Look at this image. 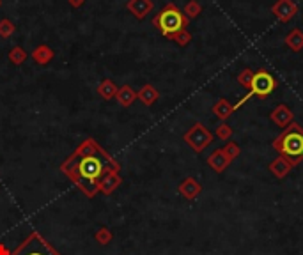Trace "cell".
Masks as SVG:
<instances>
[{
  "label": "cell",
  "mask_w": 303,
  "mask_h": 255,
  "mask_svg": "<svg viewBox=\"0 0 303 255\" xmlns=\"http://www.w3.org/2000/svg\"><path fill=\"white\" fill-rule=\"evenodd\" d=\"M62 170L78 184L89 197H92L108 174H117L119 163L105 152L92 139H85L77 151L62 163Z\"/></svg>",
  "instance_id": "6da1fadb"
},
{
  "label": "cell",
  "mask_w": 303,
  "mask_h": 255,
  "mask_svg": "<svg viewBox=\"0 0 303 255\" xmlns=\"http://www.w3.org/2000/svg\"><path fill=\"white\" fill-rule=\"evenodd\" d=\"M271 147L280 156H286L291 162L300 165L303 162V128L298 123H291L284 131L271 142Z\"/></svg>",
  "instance_id": "7a4b0ae2"
},
{
  "label": "cell",
  "mask_w": 303,
  "mask_h": 255,
  "mask_svg": "<svg viewBox=\"0 0 303 255\" xmlns=\"http://www.w3.org/2000/svg\"><path fill=\"white\" fill-rule=\"evenodd\" d=\"M188 23H190V19L184 16V13L176 6L174 2L165 4V6L161 7L160 13L153 18V25L160 30L161 36H165L167 39L171 37L172 34L186 29Z\"/></svg>",
  "instance_id": "3957f363"
},
{
  "label": "cell",
  "mask_w": 303,
  "mask_h": 255,
  "mask_svg": "<svg viewBox=\"0 0 303 255\" xmlns=\"http://www.w3.org/2000/svg\"><path fill=\"white\" fill-rule=\"evenodd\" d=\"M278 87L277 80L273 78V74L268 73L266 69H259V71H254V78H252V84H250V91L247 96H243L238 103L234 105V110H238L241 105H245L250 97L259 96V97H266L270 96L275 89Z\"/></svg>",
  "instance_id": "277c9868"
},
{
  "label": "cell",
  "mask_w": 303,
  "mask_h": 255,
  "mask_svg": "<svg viewBox=\"0 0 303 255\" xmlns=\"http://www.w3.org/2000/svg\"><path fill=\"white\" fill-rule=\"evenodd\" d=\"M213 139H215V135L206 126H204L202 123H195L183 136V140L186 142V146L195 152H202L204 149L213 142Z\"/></svg>",
  "instance_id": "5b68a950"
},
{
  "label": "cell",
  "mask_w": 303,
  "mask_h": 255,
  "mask_svg": "<svg viewBox=\"0 0 303 255\" xmlns=\"http://www.w3.org/2000/svg\"><path fill=\"white\" fill-rule=\"evenodd\" d=\"M11 255H59V253L55 252L52 246L46 245L45 239L39 238L37 234H30Z\"/></svg>",
  "instance_id": "8992f818"
},
{
  "label": "cell",
  "mask_w": 303,
  "mask_h": 255,
  "mask_svg": "<svg viewBox=\"0 0 303 255\" xmlns=\"http://www.w3.org/2000/svg\"><path fill=\"white\" fill-rule=\"evenodd\" d=\"M271 14L280 23H287L298 14V4L294 0H277L271 6Z\"/></svg>",
  "instance_id": "52a82bcc"
},
{
  "label": "cell",
  "mask_w": 303,
  "mask_h": 255,
  "mask_svg": "<svg viewBox=\"0 0 303 255\" xmlns=\"http://www.w3.org/2000/svg\"><path fill=\"white\" fill-rule=\"evenodd\" d=\"M270 119H271V123L277 124L278 128H287L294 121V113L287 105L282 103V105H278L277 108L271 110Z\"/></svg>",
  "instance_id": "ba28073f"
},
{
  "label": "cell",
  "mask_w": 303,
  "mask_h": 255,
  "mask_svg": "<svg viewBox=\"0 0 303 255\" xmlns=\"http://www.w3.org/2000/svg\"><path fill=\"white\" fill-rule=\"evenodd\" d=\"M294 167H296V163L291 162L289 158H286V156H277V158L270 163L268 170H270L271 175H275L277 179H284Z\"/></svg>",
  "instance_id": "9c48e42d"
},
{
  "label": "cell",
  "mask_w": 303,
  "mask_h": 255,
  "mask_svg": "<svg viewBox=\"0 0 303 255\" xmlns=\"http://www.w3.org/2000/svg\"><path fill=\"white\" fill-rule=\"evenodd\" d=\"M126 9H128L137 19H144L153 9H155V4H153V0H128Z\"/></svg>",
  "instance_id": "30bf717a"
},
{
  "label": "cell",
  "mask_w": 303,
  "mask_h": 255,
  "mask_svg": "<svg viewBox=\"0 0 303 255\" xmlns=\"http://www.w3.org/2000/svg\"><path fill=\"white\" fill-rule=\"evenodd\" d=\"M231 162H232V160L225 154V151H223V149H215V151L211 152L210 156H207V165L213 168L216 174H222V172L231 165Z\"/></svg>",
  "instance_id": "8fae6325"
},
{
  "label": "cell",
  "mask_w": 303,
  "mask_h": 255,
  "mask_svg": "<svg viewBox=\"0 0 303 255\" xmlns=\"http://www.w3.org/2000/svg\"><path fill=\"white\" fill-rule=\"evenodd\" d=\"M178 190L184 199H188V201H195V199L200 195V191H202V186H200V183L197 181V179L186 178L183 183L179 184Z\"/></svg>",
  "instance_id": "7c38bea8"
},
{
  "label": "cell",
  "mask_w": 303,
  "mask_h": 255,
  "mask_svg": "<svg viewBox=\"0 0 303 255\" xmlns=\"http://www.w3.org/2000/svg\"><path fill=\"white\" fill-rule=\"evenodd\" d=\"M211 112L215 113L216 119H220V123H227V119H229V117L236 112V110H234V105H232L229 100H225V97H220V100L213 105Z\"/></svg>",
  "instance_id": "4fadbf2b"
},
{
  "label": "cell",
  "mask_w": 303,
  "mask_h": 255,
  "mask_svg": "<svg viewBox=\"0 0 303 255\" xmlns=\"http://www.w3.org/2000/svg\"><path fill=\"white\" fill-rule=\"evenodd\" d=\"M160 92L156 91L155 85L151 84H145L139 92H137V100H140V103L145 105V107H153V105L158 101Z\"/></svg>",
  "instance_id": "5bb4252c"
},
{
  "label": "cell",
  "mask_w": 303,
  "mask_h": 255,
  "mask_svg": "<svg viewBox=\"0 0 303 255\" xmlns=\"http://www.w3.org/2000/svg\"><path fill=\"white\" fill-rule=\"evenodd\" d=\"M30 57L34 58V62L39 66H46L50 61L55 57V52L52 48H50L48 45H39L36 48L32 50V53H30Z\"/></svg>",
  "instance_id": "9a60e30c"
},
{
  "label": "cell",
  "mask_w": 303,
  "mask_h": 255,
  "mask_svg": "<svg viewBox=\"0 0 303 255\" xmlns=\"http://www.w3.org/2000/svg\"><path fill=\"white\" fill-rule=\"evenodd\" d=\"M286 46L291 52H301L303 50V30L301 29H293L284 39Z\"/></svg>",
  "instance_id": "2e32d148"
},
{
  "label": "cell",
  "mask_w": 303,
  "mask_h": 255,
  "mask_svg": "<svg viewBox=\"0 0 303 255\" xmlns=\"http://www.w3.org/2000/svg\"><path fill=\"white\" fill-rule=\"evenodd\" d=\"M116 100L121 103V107H131L133 103H135L137 100V92L133 91L129 85H123V87L117 89V94H116Z\"/></svg>",
  "instance_id": "e0dca14e"
},
{
  "label": "cell",
  "mask_w": 303,
  "mask_h": 255,
  "mask_svg": "<svg viewBox=\"0 0 303 255\" xmlns=\"http://www.w3.org/2000/svg\"><path fill=\"white\" fill-rule=\"evenodd\" d=\"M98 94H100V96L103 97L105 101L113 100V97H116V94H117V85L113 84V80L105 78V80L101 82L100 85H98Z\"/></svg>",
  "instance_id": "ac0fdd59"
},
{
  "label": "cell",
  "mask_w": 303,
  "mask_h": 255,
  "mask_svg": "<svg viewBox=\"0 0 303 255\" xmlns=\"http://www.w3.org/2000/svg\"><path fill=\"white\" fill-rule=\"evenodd\" d=\"M183 13L188 19H194L202 13V6H200L199 0H188L186 6H184V9H183Z\"/></svg>",
  "instance_id": "d6986e66"
},
{
  "label": "cell",
  "mask_w": 303,
  "mask_h": 255,
  "mask_svg": "<svg viewBox=\"0 0 303 255\" xmlns=\"http://www.w3.org/2000/svg\"><path fill=\"white\" fill-rule=\"evenodd\" d=\"M232 135H234V129H232L227 123H220L215 129V136L216 139H220V140H223V142L231 140Z\"/></svg>",
  "instance_id": "ffe728a7"
},
{
  "label": "cell",
  "mask_w": 303,
  "mask_h": 255,
  "mask_svg": "<svg viewBox=\"0 0 303 255\" xmlns=\"http://www.w3.org/2000/svg\"><path fill=\"white\" fill-rule=\"evenodd\" d=\"M168 39H171V41H174L178 46H183V48H184V46H188L192 43V34L188 32L186 29H183V30H179V32L172 34Z\"/></svg>",
  "instance_id": "44dd1931"
},
{
  "label": "cell",
  "mask_w": 303,
  "mask_h": 255,
  "mask_svg": "<svg viewBox=\"0 0 303 255\" xmlns=\"http://www.w3.org/2000/svg\"><path fill=\"white\" fill-rule=\"evenodd\" d=\"M14 30H16V25H14V23L11 22L9 18H2V19H0V37L9 39L14 34Z\"/></svg>",
  "instance_id": "7402d4cb"
},
{
  "label": "cell",
  "mask_w": 303,
  "mask_h": 255,
  "mask_svg": "<svg viewBox=\"0 0 303 255\" xmlns=\"http://www.w3.org/2000/svg\"><path fill=\"white\" fill-rule=\"evenodd\" d=\"M27 57H29V55H27V52L22 48V46H14V48L9 52V61L13 62L14 66L23 64V62L27 61Z\"/></svg>",
  "instance_id": "603a6c76"
},
{
  "label": "cell",
  "mask_w": 303,
  "mask_h": 255,
  "mask_svg": "<svg viewBox=\"0 0 303 255\" xmlns=\"http://www.w3.org/2000/svg\"><path fill=\"white\" fill-rule=\"evenodd\" d=\"M121 183V179H119V175L117 174H108L107 178L103 179V181H101V190L105 191V193H110V191L112 190H116L117 188V184Z\"/></svg>",
  "instance_id": "cb8c5ba5"
},
{
  "label": "cell",
  "mask_w": 303,
  "mask_h": 255,
  "mask_svg": "<svg viewBox=\"0 0 303 255\" xmlns=\"http://www.w3.org/2000/svg\"><path fill=\"white\" fill-rule=\"evenodd\" d=\"M252 78H254V71H252L250 68H245V69H241V71L238 73V76H236V80H238V84L241 85L243 89H249V91H250Z\"/></svg>",
  "instance_id": "d4e9b609"
},
{
  "label": "cell",
  "mask_w": 303,
  "mask_h": 255,
  "mask_svg": "<svg viewBox=\"0 0 303 255\" xmlns=\"http://www.w3.org/2000/svg\"><path fill=\"white\" fill-rule=\"evenodd\" d=\"M222 149L225 151V154L229 156L232 162H234L236 158H239V156H241V147H239L236 142H227Z\"/></svg>",
  "instance_id": "484cf974"
},
{
  "label": "cell",
  "mask_w": 303,
  "mask_h": 255,
  "mask_svg": "<svg viewBox=\"0 0 303 255\" xmlns=\"http://www.w3.org/2000/svg\"><path fill=\"white\" fill-rule=\"evenodd\" d=\"M110 238H112V236H110V230L108 229H101L100 232L96 234V239L101 243V245H107V243L110 241Z\"/></svg>",
  "instance_id": "4316f807"
},
{
  "label": "cell",
  "mask_w": 303,
  "mask_h": 255,
  "mask_svg": "<svg viewBox=\"0 0 303 255\" xmlns=\"http://www.w3.org/2000/svg\"><path fill=\"white\" fill-rule=\"evenodd\" d=\"M68 4L71 7H74V9H78V7H82L85 4V0H68Z\"/></svg>",
  "instance_id": "83f0119b"
},
{
  "label": "cell",
  "mask_w": 303,
  "mask_h": 255,
  "mask_svg": "<svg viewBox=\"0 0 303 255\" xmlns=\"http://www.w3.org/2000/svg\"><path fill=\"white\" fill-rule=\"evenodd\" d=\"M0 6H2V0H0Z\"/></svg>",
  "instance_id": "f1b7e54d"
}]
</instances>
